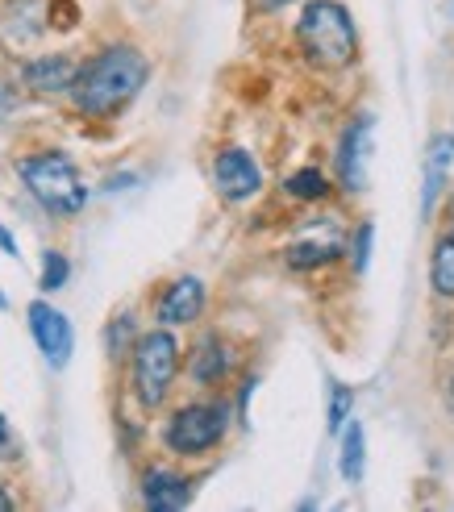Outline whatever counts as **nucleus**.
Listing matches in <instances>:
<instances>
[{
  "instance_id": "12",
  "label": "nucleus",
  "mask_w": 454,
  "mask_h": 512,
  "mask_svg": "<svg viewBox=\"0 0 454 512\" xmlns=\"http://www.w3.org/2000/svg\"><path fill=\"white\" fill-rule=\"evenodd\" d=\"M142 500H146V508H155V512H175V508H184L192 500V488H188L184 475L155 467V471H146V479H142Z\"/></svg>"
},
{
  "instance_id": "14",
  "label": "nucleus",
  "mask_w": 454,
  "mask_h": 512,
  "mask_svg": "<svg viewBox=\"0 0 454 512\" xmlns=\"http://www.w3.org/2000/svg\"><path fill=\"white\" fill-rule=\"evenodd\" d=\"M342 254V234L338 229H325V234H309V238H300L288 246V267L296 271H313V267H325V263H334Z\"/></svg>"
},
{
  "instance_id": "13",
  "label": "nucleus",
  "mask_w": 454,
  "mask_h": 512,
  "mask_svg": "<svg viewBox=\"0 0 454 512\" xmlns=\"http://www.w3.org/2000/svg\"><path fill=\"white\" fill-rule=\"evenodd\" d=\"M75 71H80V63L67 59V55H42V59L25 63L21 80H25V88H34V92H67L71 80H75Z\"/></svg>"
},
{
  "instance_id": "9",
  "label": "nucleus",
  "mask_w": 454,
  "mask_h": 512,
  "mask_svg": "<svg viewBox=\"0 0 454 512\" xmlns=\"http://www.w3.org/2000/svg\"><path fill=\"white\" fill-rule=\"evenodd\" d=\"M200 313H205V284L196 275H184L159 296V325L175 329V325H192Z\"/></svg>"
},
{
  "instance_id": "22",
  "label": "nucleus",
  "mask_w": 454,
  "mask_h": 512,
  "mask_svg": "<svg viewBox=\"0 0 454 512\" xmlns=\"http://www.w3.org/2000/svg\"><path fill=\"white\" fill-rule=\"evenodd\" d=\"M0 250H5V254H17V242L9 238V229H5V225H0Z\"/></svg>"
},
{
  "instance_id": "16",
  "label": "nucleus",
  "mask_w": 454,
  "mask_h": 512,
  "mask_svg": "<svg viewBox=\"0 0 454 512\" xmlns=\"http://www.w3.org/2000/svg\"><path fill=\"white\" fill-rule=\"evenodd\" d=\"M363 463H367V442H363V425L359 421H350L342 425V475L350 483H359L363 479Z\"/></svg>"
},
{
  "instance_id": "6",
  "label": "nucleus",
  "mask_w": 454,
  "mask_h": 512,
  "mask_svg": "<svg viewBox=\"0 0 454 512\" xmlns=\"http://www.w3.org/2000/svg\"><path fill=\"white\" fill-rule=\"evenodd\" d=\"M30 334H34V342H38V350L46 354L50 367H67L71 346H75V334H71V321H67L59 309H50L46 300H34V304H30Z\"/></svg>"
},
{
  "instance_id": "23",
  "label": "nucleus",
  "mask_w": 454,
  "mask_h": 512,
  "mask_svg": "<svg viewBox=\"0 0 454 512\" xmlns=\"http://www.w3.org/2000/svg\"><path fill=\"white\" fill-rule=\"evenodd\" d=\"M0 512H13V496L5 488H0Z\"/></svg>"
},
{
  "instance_id": "24",
  "label": "nucleus",
  "mask_w": 454,
  "mask_h": 512,
  "mask_svg": "<svg viewBox=\"0 0 454 512\" xmlns=\"http://www.w3.org/2000/svg\"><path fill=\"white\" fill-rule=\"evenodd\" d=\"M446 404H450V413H454V375H450V383H446Z\"/></svg>"
},
{
  "instance_id": "4",
  "label": "nucleus",
  "mask_w": 454,
  "mask_h": 512,
  "mask_svg": "<svg viewBox=\"0 0 454 512\" xmlns=\"http://www.w3.org/2000/svg\"><path fill=\"white\" fill-rule=\"evenodd\" d=\"M134 396L142 408H159L171 392L175 375H180V342L175 334L163 329H150V334L134 338Z\"/></svg>"
},
{
  "instance_id": "25",
  "label": "nucleus",
  "mask_w": 454,
  "mask_h": 512,
  "mask_svg": "<svg viewBox=\"0 0 454 512\" xmlns=\"http://www.w3.org/2000/svg\"><path fill=\"white\" fill-rule=\"evenodd\" d=\"M280 5H288V0H259V9H280Z\"/></svg>"
},
{
  "instance_id": "7",
  "label": "nucleus",
  "mask_w": 454,
  "mask_h": 512,
  "mask_svg": "<svg viewBox=\"0 0 454 512\" xmlns=\"http://www.w3.org/2000/svg\"><path fill=\"white\" fill-rule=\"evenodd\" d=\"M213 184H217V192L225 196V200H250L259 188H263V171H259V163L246 155V150H238V146H230V150H221L217 155V163H213Z\"/></svg>"
},
{
  "instance_id": "2",
  "label": "nucleus",
  "mask_w": 454,
  "mask_h": 512,
  "mask_svg": "<svg viewBox=\"0 0 454 512\" xmlns=\"http://www.w3.org/2000/svg\"><path fill=\"white\" fill-rule=\"evenodd\" d=\"M296 42L305 50V59L321 71H342L359 55L355 21H350L346 5H338V0H313V5H305V13L296 21Z\"/></svg>"
},
{
  "instance_id": "19",
  "label": "nucleus",
  "mask_w": 454,
  "mask_h": 512,
  "mask_svg": "<svg viewBox=\"0 0 454 512\" xmlns=\"http://www.w3.org/2000/svg\"><path fill=\"white\" fill-rule=\"evenodd\" d=\"M371 242H375V225H371V221H363V225L355 229V238H350V263H355V271H359V275L367 271Z\"/></svg>"
},
{
  "instance_id": "5",
  "label": "nucleus",
  "mask_w": 454,
  "mask_h": 512,
  "mask_svg": "<svg viewBox=\"0 0 454 512\" xmlns=\"http://www.w3.org/2000/svg\"><path fill=\"white\" fill-rule=\"evenodd\" d=\"M225 404H184L163 429V442L175 454H205L225 438Z\"/></svg>"
},
{
  "instance_id": "8",
  "label": "nucleus",
  "mask_w": 454,
  "mask_h": 512,
  "mask_svg": "<svg viewBox=\"0 0 454 512\" xmlns=\"http://www.w3.org/2000/svg\"><path fill=\"white\" fill-rule=\"evenodd\" d=\"M371 130H375L371 117H355V121H350V130L342 134V146H338V175H342V188H346V192H363V188H367Z\"/></svg>"
},
{
  "instance_id": "1",
  "label": "nucleus",
  "mask_w": 454,
  "mask_h": 512,
  "mask_svg": "<svg viewBox=\"0 0 454 512\" xmlns=\"http://www.w3.org/2000/svg\"><path fill=\"white\" fill-rule=\"evenodd\" d=\"M146 75H150V63H146L142 50L109 46V50H100L96 59L80 63V71H75V80H71L67 92H71V100H75V109L80 113L113 117L142 92Z\"/></svg>"
},
{
  "instance_id": "27",
  "label": "nucleus",
  "mask_w": 454,
  "mask_h": 512,
  "mask_svg": "<svg viewBox=\"0 0 454 512\" xmlns=\"http://www.w3.org/2000/svg\"><path fill=\"white\" fill-rule=\"evenodd\" d=\"M0 309H9V300H5V292H0Z\"/></svg>"
},
{
  "instance_id": "11",
  "label": "nucleus",
  "mask_w": 454,
  "mask_h": 512,
  "mask_svg": "<svg viewBox=\"0 0 454 512\" xmlns=\"http://www.w3.org/2000/svg\"><path fill=\"white\" fill-rule=\"evenodd\" d=\"M230 363H234V354H230V346H225V338L205 334L188 354V375L196 383H221L225 375H230Z\"/></svg>"
},
{
  "instance_id": "20",
  "label": "nucleus",
  "mask_w": 454,
  "mask_h": 512,
  "mask_svg": "<svg viewBox=\"0 0 454 512\" xmlns=\"http://www.w3.org/2000/svg\"><path fill=\"white\" fill-rule=\"evenodd\" d=\"M350 404H355V396H350V388H334V396H330V429H334V433L346 425V417H350Z\"/></svg>"
},
{
  "instance_id": "21",
  "label": "nucleus",
  "mask_w": 454,
  "mask_h": 512,
  "mask_svg": "<svg viewBox=\"0 0 454 512\" xmlns=\"http://www.w3.org/2000/svg\"><path fill=\"white\" fill-rule=\"evenodd\" d=\"M130 334H134V317L125 313V317H117L113 329H109V350H113V358L125 354V342H130Z\"/></svg>"
},
{
  "instance_id": "26",
  "label": "nucleus",
  "mask_w": 454,
  "mask_h": 512,
  "mask_svg": "<svg viewBox=\"0 0 454 512\" xmlns=\"http://www.w3.org/2000/svg\"><path fill=\"white\" fill-rule=\"evenodd\" d=\"M446 213H450V225H454V196H450V204H446Z\"/></svg>"
},
{
  "instance_id": "10",
  "label": "nucleus",
  "mask_w": 454,
  "mask_h": 512,
  "mask_svg": "<svg viewBox=\"0 0 454 512\" xmlns=\"http://www.w3.org/2000/svg\"><path fill=\"white\" fill-rule=\"evenodd\" d=\"M450 167H454V134H438L425 150V188H421V217H434L438 200L450 184Z\"/></svg>"
},
{
  "instance_id": "18",
  "label": "nucleus",
  "mask_w": 454,
  "mask_h": 512,
  "mask_svg": "<svg viewBox=\"0 0 454 512\" xmlns=\"http://www.w3.org/2000/svg\"><path fill=\"white\" fill-rule=\"evenodd\" d=\"M67 275H71V267H67V259L59 250H46V263H42V288L46 292H59L63 284H67Z\"/></svg>"
},
{
  "instance_id": "17",
  "label": "nucleus",
  "mask_w": 454,
  "mask_h": 512,
  "mask_svg": "<svg viewBox=\"0 0 454 512\" xmlns=\"http://www.w3.org/2000/svg\"><path fill=\"white\" fill-rule=\"evenodd\" d=\"M284 188L296 200H325V196H330V179H325L317 167H305V171H292Z\"/></svg>"
},
{
  "instance_id": "15",
  "label": "nucleus",
  "mask_w": 454,
  "mask_h": 512,
  "mask_svg": "<svg viewBox=\"0 0 454 512\" xmlns=\"http://www.w3.org/2000/svg\"><path fill=\"white\" fill-rule=\"evenodd\" d=\"M430 288L442 300H454V225L438 238V246L430 254Z\"/></svg>"
},
{
  "instance_id": "3",
  "label": "nucleus",
  "mask_w": 454,
  "mask_h": 512,
  "mask_svg": "<svg viewBox=\"0 0 454 512\" xmlns=\"http://www.w3.org/2000/svg\"><path fill=\"white\" fill-rule=\"evenodd\" d=\"M17 175H21V184L30 188V196L55 217H75L88 204L84 179H80V171H75V163L63 155V150H42V155L21 159Z\"/></svg>"
}]
</instances>
